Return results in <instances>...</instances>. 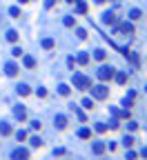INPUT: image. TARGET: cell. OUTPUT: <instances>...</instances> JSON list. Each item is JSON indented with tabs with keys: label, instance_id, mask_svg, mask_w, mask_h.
Masks as SVG:
<instances>
[{
	"label": "cell",
	"instance_id": "obj_1",
	"mask_svg": "<svg viewBox=\"0 0 147 160\" xmlns=\"http://www.w3.org/2000/svg\"><path fill=\"white\" fill-rule=\"evenodd\" d=\"M71 82H74V89H80V91H89V87H91V80L85 73H74Z\"/></svg>",
	"mask_w": 147,
	"mask_h": 160
},
{
	"label": "cell",
	"instance_id": "obj_2",
	"mask_svg": "<svg viewBox=\"0 0 147 160\" xmlns=\"http://www.w3.org/2000/svg\"><path fill=\"white\" fill-rule=\"evenodd\" d=\"M91 89V96H94L96 100H107L109 98V89L105 87V84H96V87H89Z\"/></svg>",
	"mask_w": 147,
	"mask_h": 160
},
{
	"label": "cell",
	"instance_id": "obj_3",
	"mask_svg": "<svg viewBox=\"0 0 147 160\" xmlns=\"http://www.w3.org/2000/svg\"><path fill=\"white\" fill-rule=\"evenodd\" d=\"M114 73H116V69H112V67H107V64H103V67L96 71V76H98V80L107 82V80H112V78H114Z\"/></svg>",
	"mask_w": 147,
	"mask_h": 160
},
{
	"label": "cell",
	"instance_id": "obj_4",
	"mask_svg": "<svg viewBox=\"0 0 147 160\" xmlns=\"http://www.w3.org/2000/svg\"><path fill=\"white\" fill-rule=\"evenodd\" d=\"M114 31L116 33H123V36H134V27L129 22H116L114 25Z\"/></svg>",
	"mask_w": 147,
	"mask_h": 160
},
{
	"label": "cell",
	"instance_id": "obj_5",
	"mask_svg": "<svg viewBox=\"0 0 147 160\" xmlns=\"http://www.w3.org/2000/svg\"><path fill=\"white\" fill-rule=\"evenodd\" d=\"M103 22L109 25V27H114V25L118 22V18H116V9H114V11H105V14H103Z\"/></svg>",
	"mask_w": 147,
	"mask_h": 160
},
{
	"label": "cell",
	"instance_id": "obj_6",
	"mask_svg": "<svg viewBox=\"0 0 147 160\" xmlns=\"http://www.w3.org/2000/svg\"><path fill=\"white\" fill-rule=\"evenodd\" d=\"M18 71H20V69H18V64H16V62H7V64H5V73H7L9 78L18 76Z\"/></svg>",
	"mask_w": 147,
	"mask_h": 160
},
{
	"label": "cell",
	"instance_id": "obj_7",
	"mask_svg": "<svg viewBox=\"0 0 147 160\" xmlns=\"http://www.w3.org/2000/svg\"><path fill=\"white\" fill-rule=\"evenodd\" d=\"M11 158L14 160H20V158H29V151H27V149H14V154H11Z\"/></svg>",
	"mask_w": 147,
	"mask_h": 160
},
{
	"label": "cell",
	"instance_id": "obj_8",
	"mask_svg": "<svg viewBox=\"0 0 147 160\" xmlns=\"http://www.w3.org/2000/svg\"><path fill=\"white\" fill-rule=\"evenodd\" d=\"M91 151H94V156H103L105 154V142H94L91 145Z\"/></svg>",
	"mask_w": 147,
	"mask_h": 160
},
{
	"label": "cell",
	"instance_id": "obj_9",
	"mask_svg": "<svg viewBox=\"0 0 147 160\" xmlns=\"http://www.w3.org/2000/svg\"><path fill=\"white\" fill-rule=\"evenodd\" d=\"M14 116H16L18 120H25V118H27V109H25L22 105H18V107L14 109Z\"/></svg>",
	"mask_w": 147,
	"mask_h": 160
},
{
	"label": "cell",
	"instance_id": "obj_10",
	"mask_svg": "<svg viewBox=\"0 0 147 160\" xmlns=\"http://www.w3.org/2000/svg\"><path fill=\"white\" fill-rule=\"evenodd\" d=\"M54 122H56V127H58V129H65V127H67V116L58 114L56 118H54Z\"/></svg>",
	"mask_w": 147,
	"mask_h": 160
},
{
	"label": "cell",
	"instance_id": "obj_11",
	"mask_svg": "<svg viewBox=\"0 0 147 160\" xmlns=\"http://www.w3.org/2000/svg\"><path fill=\"white\" fill-rule=\"evenodd\" d=\"M16 91L18 93H20V96H29V93H31V87H29V84H18V87H16Z\"/></svg>",
	"mask_w": 147,
	"mask_h": 160
},
{
	"label": "cell",
	"instance_id": "obj_12",
	"mask_svg": "<svg viewBox=\"0 0 147 160\" xmlns=\"http://www.w3.org/2000/svg\"><path fill=\"white\" fill-rule=\"evenodd\" d=\"M114 78H116V82H118V84H125L127 80H129V76H127L125 71H118V73H114Z\"/></svg>",
	"mask_w": 147,
	"mask_h": 160
},
{
	"label": "cell",
	"instance_id": "obj_13",
	"mask_svg": "<svg viewBox=\"0 0 147 160\" xmlns=\"http://www.w3.org/2000/svg\"><path fill=\"white\" fill-rule=\"evenodd\" d=\"M0 134H2V136H11L14 134L11 125H9V122H2V125H0Z\"/></svg>",
	"mask_w": 147,
	"mask_h": 160
},
{
	"label": "cell",
	"instance_id": "obj_14",
	"mask_svg": "<svg viewBox=\"0 0 147 160\" xmlns=\"http://www.w3.org/2000/svg\"><path fill=\"white\" fill-rule=\"evenodd\" d=\"M127 16H129V20H141V18H143V11H141V9H132V11L129 14H127Z\"/></svg>",
	"mask_w": 147,
	"mask_h": 160
},
{
	"label": "cell",
	"instance_id": "obj_15",
	"mask_svg": "<svg viewBox=\"0 0 147 160\" xmlns=\"http://www.w3.org/2000/svg\"><path fill=\"white\" fill-rule=\"evenodd\" d=\"M78 138H82V140H91V129L82 127V129L78 131Z\"/></svg>",
	"mask_w": 147,
	"mask_h": 160
},
{
	"label": "cell",
	"instance_id": "obj_16",
	"mask_svg": "<svg viewBox=\"0 0 147 160\" xmlns=\"http://www.w3.org/2000/svg\"><path fill=\"white\" fill-rule=\"evenodd\" d=\"M22 60H25V67L27 69H34L36 67V58H34V56H25Z\"/></svg>",
	"mask_w": 147,
	"mask_h": 160
},
{
	"label": "cell",
	"instance_id": "obj_17",
	"mask_svg": "<svg viewBox=\"0 0 147 160\" xmlns=\"http://www.w3.org/2000/svg\"><path fill=\"white\" fill-rule=\"evenodd\" d=\"M76 2V11L78 14H87V2H82V0H74Z\"/></svg>",
	"mask_w": 147,
	"mask_h": 160
},
{
	"label": "cell",
	"instance_id": "obj_18",
	"mask_svg": "<svg viewBox=\"0 0 147 160\" xmlns=\"http://www.w3.org/2000/svg\"><path fill=\"white\" fill-rule=\"evenodd\" d=\"M18 38H20V36H18L16 29H9V31H7V40H9V42H18Z\"/></svg>",
	"mask_w": 147,
	"mask_h": 160
},
{
	"label": "cell",
	"instance_id": "obj_19",
	"mask_svg": "<svg viewBox=\"0 0 147 160\" xmlns=\"http://www.w3.org/2000/svg\"><path fill=\"white\" fill-rule=\"evenodd\" d=\"M94 58H96L98 62H103V60L107 58V51H105V49H96V51H94Z\"/></svg>",
	"mask_w": 147,
	"mask_h": 160
},
{
	"label": "cell",
	"instance_id": "obj_20",
	"mask_svg": "<svg viewBox=\"0 0 147 160\" xmlns=\"http://www.w3.org/2000/svg\"><path fill=\"white\" fill-rule=\"evenodd\" d=\"M134 98H136V93H134V91H129V96H127V98L123 100V105H125L127 109H129V107L134 105Z\"/></svg>",
	"mask_w": 147,
	"mask_h": 160
},
{
	"label": "cell",
	"instance_id": "obj_21",
	"mask_svg": "<svg viewBox=\"0 0 147 160\" xmlns=\"http://www.w3.org/2000/svg\"><path fill=\"white\" fill-rule=\"evenodd\" d=\"M62 25L71 29V27H76V18H74V16H65V20H62Z\"/></svg>",
	"mask_w": 147,
	"mask_h": 160
},
{
	"label": "cell",
	"instance_id": "obj_22",
	"mask_svg": "<svg viewBox=\"0 0 147 160\" xmlns=\"http://www.w3.org/2000/svg\"><path fill=\"white\" fill-rule=\"evenodd\" d=\"M54 45H56L54 38H42V49H54Z\"/></svg>",
	"mask_w": 147,
	"mask_h": 160
},
{
	"label": "cell",
	"instance_id": "obj_23",
	"mask_svg": "<svg viewBox=\"0 0 147 160\" xmlns=\"http://www.w3.org/2000/svg\"><path fill=\"white\" fill-rule=\"evenodd\" d=\"M76 62H78V64H82V67H85V64H89V56H87V53H80L78 58H76Z\"/></svg>",
	"mask_w": 147,
	"mask_h": 160
},
{
	"label": "cell",
	"instance_id": "obj_24",
	"mask_svg": "<svg viewBox=\"0 0 147 160\" xmlns=\"http://www.w3.org/2000/svg\"><path fill=\"white\" fill-rule=\"evenodd\" d=\"M107 125H105V122H96V131H98V134H107Z\"/></svg>",
	"mask_w": 147,
	"mask_h": 160
},
{
	"label": "cell",
	"instance_id": "obj_25",
	"mask_svg": "<svg viewBox=\"0 0 147 160\" xmlns=\"http://www.w3.org/2000/svg\"><path fill=\"white\" fill-rule=\"evenodd\" d=\"M58 93H60V96H69L71 89L67 87V84H60V87H58Z\"/></svg>",
	"mask_w": 147,
	"mask_h": 160
},
{
	"label": "cell",
	"instance_id": "obj_26",
	"mask_svg": "<svg viewBox=\"0 0 147 160\" xmlns=\"http://www.w3.org/2000/svg\"><path fill=\"white\" fill-rule=\"evenodd\" d=\"M82 107H85V109H94V100H91V98H85V100H82Z\"/></svg>",
	"mask_w": 147,
	"mask_h": 160
},
{
	"label": "cell",
	"instance_id": "obj_27",
	"mask_svg": "<svg viewBox=\"0 0 147 160\" xmlns=\"http://www.w3.org/2000/svg\"><path fill=\"white\" fill-rule=\"evenodd\" d=\"M29 142H31V147H42V140H40L38 136H34V138L29 140Z\"/></svg>",
	"mask_w": 147,
	"mask_h": 160
},
{
	"label": "cell",
	"instance_id": "obj_28",
	"mask_svg": "<svg viewBox=\"0 0 147 160\" xmlns=\"http://www.w3.org/2000/svg\"><path fill=\"white\" fill-rule=\"evenodd\" d=\"M16 138H18V140H27V131H25V129H18V131H16Z\"/></svg>",
	"mask_w": 147,
	"mask_h": 160
},
{
	"label": "cell",
	"instance_id": "obj_29",
	"mask_svg": "<svg viewBox=\"0 0 147 160\" xmlns=\"http://www.w3.org/2000/svg\"><path fill=\"white\" fill-rule=\"evenodd\" d=\"M74 111H76V116H78V120H82V122H87V116L82 114V111H80L78 107H74Z\"/></svg>",
	"mask_w": 147,
	"mask_h": 160
},
{
	"label": "cell",
	"instance_id": "obj_30",
	"mask_svg": "<svg viewBox=\"0 0 147 160\" xmlns=\"http://www.w3.org/2000/svg\"><path fill=\"white\" fill-rule=\"evenodd\" d=\"M9 16H14V18H20V9H18V7H11V9H9Z\"/></svg>",
	"mask_w": 147,
	"mask_h": 160
},
{
	"label": "cell",
	"instance_id": "obj_31",
	"mask_svg": "<svg viewBox=\"0 0 147 160\" xmlns=\"http://www.w3.org/2000/svg\"><path fill=\"white\" fill-rule=\"evenodd\" d=\"M11 56H14V58H20V56H22V49H20V47H14Z\"/></svg>",
	"mask_w": 147,
	"mask_h": 160
},
{
	"label": "cell",
	"instance_id": "obj_32",
	"mask_svg": "<svg viewBox=\"0 0 147 160\" xmlns=\"http://www.w3.org/2000/svg\"><path fill=\"white\" fill-rule=\"evenodd\" d=\"M123 145H125V147H132V145H134V138H132V136H125Z\"/></svg>",
	"mask_w": 147,
	"mask_h": 160
},
{
	"label": "cell",
	"instance_id": "obj_33",
	"mask_svg": "<svg viewBox=\"0 0 147 160\" xmlns=\"http://www.w3.org/2000/svg\"><path fill=\"white\" fill-rule=\"evenodd\" d=\"M76 36H78L80 40H85V38H87V31H85V29H76Z\"/></svg>",
	"mask_w": 147,
	"mask_h": 160
},
{
	"label": "cell",
	"instance_id": "obj_34",
	"mask_svg": "<svg viewBox=\"0 0 147 160\" xmlns=\"http://www.w3.org/2000/svg\"><path fill=\"white\" fill-rule=\"evenodd\" d=\"M31 127H34L36 131H40V127H42V122H40V120H31Z\"/></svg>",
	"mask_w": 147,
	"mask_h": 160
},
{
	"label": "cell",
	"instance_id": "obj_35",
	"mask_svg": "<svg viewBox=\"0 0 147 160\" xmlns=\"http://www.w3.org/2000/svg\"><path fill=\"white\" fill-rule=\"evenodd\" d=\"M36 93H38L40 98H45V96H47V89H45V87H38V91H36Z\"/></svg>",
	"mask_w": 147,
	"mask_h": 160
},
{
	"label": "cell",
	"instance_id": "obj_36",
	"mask_svg": "<svg viewBox=\"0 0 147 160\" xmlns=\"http://www.w3.org/2000/svg\"><path fill=\"white\" fill-rule=\"evenodd\" d=\"M54 156H65V149L58 147V149H54Z\"/></svg>",
	"mask_w": 147,
	"mask_h": 160
},
{
	"label": "cell",
	"instance_id": "obj_37",
	"mask_svg": "<svg viewBox=\"0 0 147 160\" xmlns=\"http://www.w3.org/2000/svg\"><path fill=\"white\" fill-rule=\"evenodd\" d=\"M54 2H56V0H45V7L51 9V7H54Z\"/></svg>",
	"mask_w": 147,
	"mask_h": 160
},
{
	"label": "cell",
	"instance_id": "obj_38",
	"mask_svg": "<svg viewBox=\"0 0 147 160\" xmlns=\"http://www.w3.org/2000/svg\"><path fill=\"white\" fill-rule=\"evenodd\" d=\"M94 2H96V5H103V2H107V0H94Z\"/></svg>",
	"mask_w": 147,
	"mask_h": 160
},
{
	"label": "cell",
	"instance_id": "obj_39",
	"mask_svg": "<svg viewBox=\"0 0 147 160\" xmlns=\"http://www.w3.org/2000/svg\"><path fill=\"white\" fill-rule=\"evenodd\" d=\"M141 156H145V158H147V149H143V151H141Z\"/></svg>",
	"mask_w": 147,
	"mask_h": 160
},
{
	"label": "cell",
	"instance_id": "obj_40",
	"mask_svg": "<svg viewBox=\"0 0 147 160\" xmlns=\"http://www.w3.org/2000/svg\"><path fill=\"white\" fill-rule=\"evenodd\" d=\"M18 2H20V5H27V2H29V0H18Z\"/></svg>",
	"mask_w": 147,
	"mask_h": 160
},
{
	"label": "cell",
	"instance_id": "obj_41",
	"mask_svg": "<svg viewBox=\"0 0 147 160\" xmlns=\"http://www.w3.org/2000/svg\"><path fill=\"white\" fill-rule=\"evenodd\" d=\"M145 91H147V87H145Z\"/></svg>",
	"mask_w": 147,
	"mask_h": 160
}]
</instances>
